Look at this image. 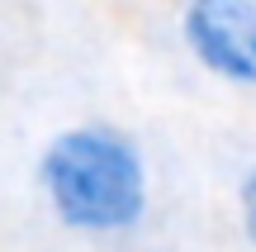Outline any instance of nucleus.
I'll use <instances>...</instances> for the list:
<instances>
[{
  "mask_svg": "<svg viewBox=\"0 0 256 252\" xmlns=\"http://www.w3.org/2000/svg\"><path fill=\"white\" fill-rule=\"evenodd\" d=\"M34 181L48 214L81 238L133 233L152 209L142 143L110 119H76L38 148Z\"/></svg>",
  "mask_w": 256,
  "mask_h": 252,
  "instance_id": "f257e3e1",
  "label": "nucleus"
},
{
  "mask_svg": "<svg viewBox=\"0 0 256 252\" xmlns=\"http://www.w3.org/2000/svg\"><path fill=\"white\" fill-rule=\"evenodd\" d=\"M176 38L200 76L256 95V0H180Z\"/></svg>",
  "mask_w": 256,
  "mask_h": 252,
  "instance_id": "f03ea898",
  "label": "nucleus"
},
{
  "mask_svg": "<svg viewBox=\"0 0 256 252\" xmlns=\"http://www.w3.org/2000/svg\"><path fill=\"white\" fill-rule=\"evenodd\" d=\"M238 219H242V233H247V243L256 252V148H252L242 181H238Z\"/></svg>",
  "mask_w": 256,
  "mask_h": 252,
  "instance_id": "7ed1b4c3",
  "label": "nucleus"
}]
</instances>
